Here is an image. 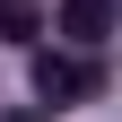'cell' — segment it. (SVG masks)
I'll return each instance as SVG.
<instances>
[{
    "instance_id": "1",
    "label": "cell",
    "mask_w": 122,
    "mask_h": 122,
    "mask_svg": "<svg viewBox=\"0 0 122 122\" xmlns=\"http://www.w3.org/2000/svg\"><path fill=\"white\" fill-rule=\"evenodd\" d=\"M26 79H35L44 105H79V96H96V61H79V52H35Z\"/></svg>"
},
{
    "instance_id": "3",
    "label": "cell",
    "mask_w": 122,
    "mask_h": 122,
    "mask_svg": "<svg viewBox=\"0 0 122 122\" xmlns=\"http://www.w3.org/2000/svg\"><path fill=\"white\" fill-rule=\"evenodd\" d=\"M35 26H44V9H35V0H0V35H18V44H26Z\"/></svg>"
},
{
    "instance_id": "2",
    "label": "cell",
    "mask_w": 122,
    "mask_h": 122,
    "mask_svg": "<svg viewBox=\"0 0 122 122\" xmlns=\"http://www.w3.org/2000/svg\"><path fill=\"white\" fill-rule=\"evenodd\" d=\"M61 35L79 44V52H96L113 35V0H61Z\"/></svg>"
},
{
    "instance_id": "4",
    "label": "cell",
    "mask_w": 122,
    "mask_h": 122,
    "mask_svg": "<svg viewBox=\"0 0 122 122\" xmlns=\"http://www.w3.org/2000/svg\"><path fill=\"white\" fill-rule=\"evenodd\" d=\"M9 122H44V113H9Z\"/></svg>"
}]
</instances>
